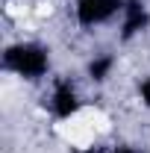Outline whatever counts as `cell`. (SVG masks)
Listing matches in <instances>:
<instances>
[{
	"label": "cell",
	"mask_w": 150,
	"mask_h": 153,
	"mask_svg": "<svg viewBox=\"0 0 150 153\" xmlns=\"http://www.w3.org/2000/svg\"><path fill=\"white\" fill-rule=\"evenodd\" d=\"M3 71L24 79H41L50 74V50L38 41H15L3 50Z\"/></svg>",
	"instance_id": "obj_1"
},
{
	"label": "cell",
	"mask_w": 150,
	"mask_h": 153,
	"mask_svg": "<svg viewBox=\"0 0 150 153\" xmlns=\"http://www.w3.org/2000/svg\"><path fill=\"white\" fill-rule=\"evenodd\" d=\"M127 0H76L74 3V18L82 30L103 27L112 18H121Z\"/></svg>",
	"instance_id": "obj_2"
},
{
	"label": "cell",
	"mask_w": 150,
	"mask_h": 153,
	"mask_svg": "<svg viewBox=\"0 0 150 153\" xmlns=\"http://www.w3.org/2000/svg\"><path fill=\"white\" fill-rule=\"evenodd\" d=\"M50 109L59 121H68L74 118L79 109H82V100H79V91L71 79H56L53 91H50Z\"/></svg>",
	"instance_id": "obj_3"
},
{
	"label": "cell",
	"mask_w": 150,
	"mask_h": 153,
	"mask_svg": "<svg viewBox=\"0 0 150 153\" xmlns=\"http://www.w3.org/2000/svg\"><path fill=\"white\" fill-rule=\"evenodd\" d=\"M150 27V9L141 0H127L121 12V41H130Z\"/></svg>",
	"instance_id": "obj_4"
},
{
	"label": "cell",
	"mask_w": 150,
	"mask_h": 153,
	"mask_svg": "<svg viewBox=\"0 0 150 153\" xmlns=\"http://www.w3.org/2000/svg\"><path fill=\"white\" fill-rule=\"evenodd\" d=\"M115 53H100V56H94L91 62H88V76H91L94 82H106L109 76H112V71H115Z\"/></svg>",
	"instance_id": "obj_5"
},
{
	"label": "cell",
	"mask_w": 150,
	"mask_h": 153,
	"mask_svg": "<svg viewBox=\"0 0 150 153\" xmlns=\"http://www.w3.org/2000/svg\"><path fill=\"white\" fill-rule=\"evenodd\" d=\"M138 97H141V103H144V106L150 109V74L144 76L141 82H138Z\"/></svg>",
	"instance_id": "obj_6"
},
{
	"label": "cell",
	"mask_w": 150,
	"mask_h": 153,
	"mask_svg": "<svg viewBox=\"0 0 150 153\" xmlns=\"http://www.w3.org/2000/svg\"><path fill=\"white\" fill-rule=\"evenodd\" d=\"M112 153H141L138 147H130V144H121V147H115Z\"/></svg>",
	"instance_id": "obj_7"
}]
</instances>
